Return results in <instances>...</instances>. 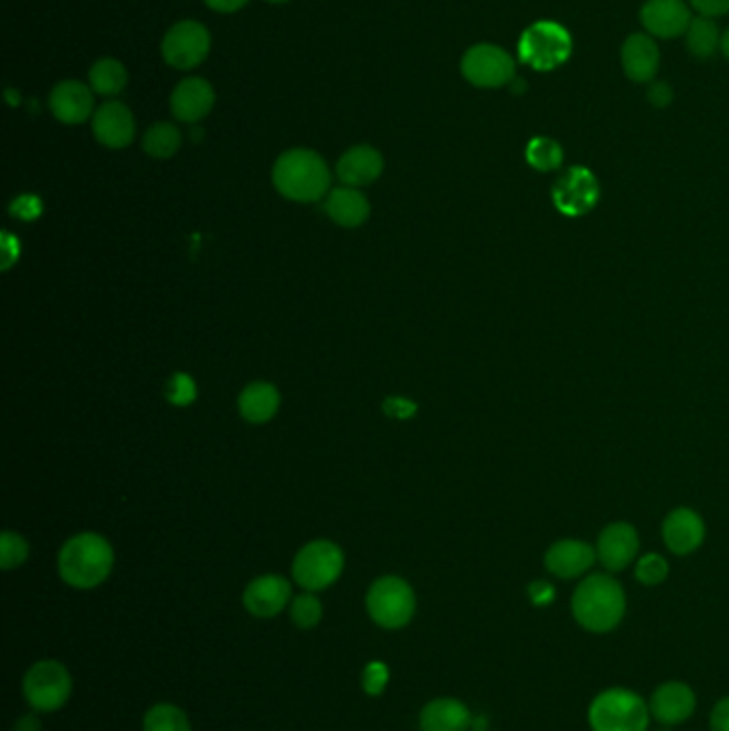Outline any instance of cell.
Masks as SVG:
<instances>
[{
    "mask_svg": "<svg viewBox=\"0 0 729 731\" xmlns=\"http://www.w3.org/2000/svg\"><path fill=\"white\" fill-rule=\"evenodd\" d=\"M627 610L623 586L605 575L593 573L582 580L571 598V612L575 623L591 633L614 632Z\"/></svg>",
    "mask_w": 729,
    "mask_h": 731,
    "instance_id": "1",
    "label": "cell"
},
{
    "mask_svg": "<svg viewBox=\"0 0 729 731\" xmlns=\"http://www.w3.org/2000/svg\"><path fill=\"white\" fill-rule=\"evenodd\" d=\"M276 191L287 200L308 203L319 201L330 189V169L326 161L306 148L287 150L272 169Z\"/></svg>",
    "mask_w": 729,
    "mask_h": 731,
    "instance_id": "2",
    "label": "cell"
},
{
    "mask_svg": "<svg viewBox=\"0 0 729 731\" xmlns=\"http://www.w3.org/2000/svg\"><path fill=\"white\" fill-rule=\"evenodd\" d=\"M114 566L112 545L95 532H82L66 541L59 554V571L63 582L88 591L103 584Z\"/></svg>",
    "mask_w": 729,
    "mask_h": 731,
    "instance_id": "3",
    "label": "cell"
},
{
    "mask_svg": "<svg viewBox=\"0 0 729 731\" xmlns=\"http://www.w3.org/2000/svg\"><path fill=\"white\" fill-rule=\"evenodd\" d=\"M573 54V39L563 24L541 20L530 24L518 41V59L527 67L539 73H550L563 67Z\"/></svg>",
    "mask_w": 729,
    "mask_h": 731,
    "instance_id": "4",
    "label": "cell"
},
{
    "mask_svg": "<svg viewBox=\"0 0 729 731\" xmlns=\"http://www.w3.org/2000/svg\"><path fill=\"white\" fill-rule=\"evenodd\" d=\"M651 708L630 689L601 691L589 706V725L593 731H646Z\"/></svg>",
    "mask_w": 729,
    "mask_h": 731,
    "instance_id": "5",
    "label": "cell"
},
{
    "mask_svg": "<svg viewBox=\"0 0 729 731\" xmlns=\"http://www.w3.org/2000/svg\"><path fill=\"white\" fill-rule=\"evenodd\" d=\"M415 605L418 603L411 584L398 575L379 578L366 595L370 621L388 632L406 627L415 616Z\"/></svg>",
    "mask_w": 729,
    "mask_h": 731,
    "instance_id": "6",
    "label": "cell"
},
{
    "mask_svg": "<svg viewBox=\"0 0 729 731\" xmlns=\"http://www.w3.org/2000/svg\"><path fill=\"white\" fill-rule=\"evenodd\" d=\"M22 691L34 712H56L71 699L73 678L66 665L56 659H43L27 671Z\"/></svg>",
    "mask_w": 729,
    "mask_h": 731,
    "instance_id": "7",
    "label": "cell"
},
{
    "mask_svg": "<svg viewBox=\"0 0 729 731\" xmlns=\"http://www.w3.org/2000/svg\"><path fill=\"white\" fill-rule=\"evenodd\" d=\"M461 73L471 86L495 91L516 80V61L500 45L477 43L464 52Z\"/></svg>",
    "mask_w": 729,
    "mask_h": 731,
    "instance_id": "8",
    "label": "cell"
},
{
    "mask_svg": "<svg viewBox=\"0 0 729 731\" xmlns=\"http://www.w3.org/2000/svg\"><path fill=\"white\" fill-rule=\"evenodd\" d=\"M345 569V554L331 541H310L294 559V580L308 593L330 589Z\"/></svg>",
    "mask_w": 729,
    "mask_h": 731,
    "instance_id": "9",
    "label": "cell"
},
{
    "mask_svg": "<svg viewBox=\"0 0 729 731\" xmlns=\"http://www.w3.org/2000/svg\"><path fill=\"white\" fill-rule=\"evenodd\" d=\"M210 33L201 22L182 20L167 31L161 54L169 67L189 71L205 61L210 54Z\"/></svg>",
    "mask_w": 729,
    "mask_h": 731,
    "instance_id": "10",
    "label": "cell"
},
{
    "mask_svg": "<svg viewBox=\"0 0 729 731\" xmlns=\"http://www.w3.org/2000/svg\"><path fill=\"white\" fill-rule=\"evenodd\" d=\"M552 201L564 216H584L599 201V182L589 167H571L552 187Z\"/></svg>",
    "mask_w": 729,
    "mask_h": 731,
    "instance_id": "11",
    "label": "cell"
},
{
    "mask_svg": "<svg viewBox=\"0 0 729 731\" xmlns=\"http://www.w3.org/2000/svg\"><path fill=\"white\" fill-rule=\"evenodd\" d=\"M640 22L655 39L685 36L694 22L691 4L687 0H646L640 9Z\"/></svg>",
    "mask_w": 729,
    "mask_h": 731,
    "instance_id": "12",
    "label": "cell"
},
{
    "mask_svg": "<svg viewBox=\"0 0 729 731\" xmlns=\"http://www.w3.org/2000/svg\"><path fill=\"white\" fill-rule=\"evenodd\" d=\"M242 601L251 616L274 618L292 603V584L283 575H262L246 586Z\"/></svg>",
    "mask_w": 729,
    "mask_h": 731,
    "instance_id": "13",
    "label": "cell"
},
{
    "mask_svg": "<svg viewBox=\"0 0 729 731\" xmlns=\"http://www.w3.org/2000/svg\"><path fill=\"white\" fill-rule=\"evenodd\" d=\"M662 65V52L655 36L648 33H633L621 47V67L635 84L655 82Z\"/></svg>",
    "mask_w": 729,
    "mask_h": 731,
    "instance_id": "14",
    "label": "cell"
},
{
    "mask_svg": "<svg viewBox=\"0 0 729 731\" xmlns=\"http://www.w3.org/2000/svg\"><path fill=\"white\" fill-rule=\"evenodd\" d=\"M697 698L694 689L680 680H667L655 689L648 708L651 717L663 725H680L696 712Z\"/></svg>",
    "mask_w": 729,
    "mask_h": 731,
    "instance_id": "15",
    "label": "cell"
},
{
    "mask_svg": "<svg viewBox=\"0 0 729 731\" xmlns=\"http://www.w3.org/2000/svg\"><path fill=\"white\" fill-rule=\"evenodd\" d=\"M50 109L63 125H82L93 116L95 109L93 88L77 80H65L52 88Z\"/></svg>",
    "mask_w": 729,
    "mask_h": 731,
    "instance_id": "16",
    "label": "cell"
},
{
    "mask_svg": "<svg viewBox=\"0 0 729 731\" xmlns=\"http://www.w3.org/2000/svg\"><path fill=\"white\" fill-rule=\"evenodd\" d=\"M214 100L216 95L210 82L201 77H187L173 88L169 97V107L180 123L196 125L212 112Z\"/></svg>",
    "mask_w": 729,
    "mask_h": 731,
    "instance_id": "17",
    "label": "cell"
},
{
    "mask_svg": "<svg viewBox=\"0 0 729 731\" xmlns=\"http://www.w3.org/2000/svg\"><path fill=\"white\" fill-rule=\"evenodd\" d=\"M93 134L105 148H127L135 137L131 109L120 100H107L93 116Z\"/></svg>",
    "mask_w": 729,
    "mask_h": 731,
    "instance_id": "18",
    "label": "cell"
},
{
    "mask_svg": "<svg viewBox=\"0 0 729 731\" xmlns=\"http://www.w3.org/2000/svg\"><path fill=\"white\" fill-rule=\"evenodd\" d=\"M640 550V539L635 529L627 522L610 525L599 534L596 559L608 571H623L630 566Z\"/></svg>",
    "mask_w": 729,
    "mask_h": 731,
    "instance_id": "19",
    "label": "cell"
},
{
    "mask_svg": "<svg viewBox=\"0 0 729 731\" xmlns=\"http://www.w3.org/2000/svg\"><path fill=\"white\" fill-rule=\"evenodd\" d=\"M596 552L584 541L578 539H563L554 543L546 554V569L563 580H573L584 575L593 563Z\"/></svg>",
    "mask_w": 729,
    "mask_h": 731,
    "instance_id": "20",
    "label": "cell"
},
{
    "mask_svg": "<svg viewBox=\"0 0 729 731\" xmlns=\"http://www.w3.org/2000/svg\"><path fill=\"white\" fill-rule=\"evenodd\" d=\"M704 522L691 509H676L663 522V541L678 557L696 552L704 541Z\"/></svg>",
    "mask_w": 729,
    "mask_h": 731,
    "instance_id": "21",
    "label": "cell"
},
{
    "mask_svg": "<svg viewBox=\"0 0 729 731\" xmlns=\"http://www.w3.org/2000/svg\"><path fill=\"white\" fill-rule=\"evenodd\" d=\"M381 173L383 157L372 146H353L336 163V176L340 178V182L353 189L372 184Z\"/></svg>",
    "mask_w": 729,
    "mask_h": 731,
    "instance_id": "22",
    "label": "cell"
},
{
    "mask_svg": "<svg viewBox=\"0 0 729 731\" xmlns=\"http://www.w3.org/2000/svg\"><path fill=\"white\" fill-rule=\"evenodd\" d=\"M473 714L468 706L456 698H436L420 712L422 731H468Z\"/></svg>",
    "mask_w": 729,
    "mask_h": 731,
    "instance_id": "23",
    "label": "cell"
},
{
    "mask_svg": "<svg viewBox=\"0 0 729 731\" xmlns=\"http://www.w3.org/2000/svg\"><path fill=\"white\" fill-rule=\"evenodd\" d=\"M326 212L340 227H360L370 214V203L353 187H342L331 191L326 201Z\"/></svg>",
    "mask_w": 729,
    "mask_h": 731,
    "instance_id": "24",
    "label": "cell"
},
{
    "mask_svg": "<svg viewBox=\"0 0 729 731\" xmlns=\"http://www.w3.org/2000/svg\"><path fill=\"white\" fill-rule=\"evenodd\" d=\"M281 404V396L276 392L274 385L270 383H251L249 388H244V392L240 394L237 406L240 413L246 422L251 424H265L270 422Z\"/></svg>",
    "mask_w": 729,
    "mask_h": 731,
    "instance_id": "25",
    "label": "cell"
},
{
    "mask_svg": "<svg viewBox=\"0 0 729 731\" xmlns=\"http://www.w3.org/2000/svg\"><path fill=\"white\" fill-rule=\"evenodd\" d=\"M721 34L723 33L719 31V27L715 24L712 18L697 15L685 33V43H687L689 54L699 61L715 56L721 50Z\"/></svg>",
    "mask_w": 729,
    "mask_h": 731,
    "instance_id": "26",
    "label": "cell"
},
{
    "mask_svg": "<svg viewBox=\"0 0 729 731\" xmlns=\"http://www.w3.org/2000/svg\"><path fill=\"white\" fill-rule=\"evenodd\" d=\"M88 82H91L93 93L112 97V95H118V93L125 91V86L129 82V73H127V68L120 61L101 59L91 67Z\"/></svg>",
    "mask_w": 729,
    "mask_h": 731,
    "instance_id": "27",
    "label": "cell"
},
{
    "mask_svg": "<svg viewBox=\"0 0 729 731\" xmlns=\"http://www.w3.org/2000/svg\"><path fill=\"white\" fill-rule=\"evenodd\" d=\"M182 135L171 123H157L144 135V152L152 159H169L180 150Z\"/></svg>",
    "mask_w": 729,
    "mask_h": 731,
    "instance_id": "28",
    "label": "cell"
},
{
    "mask_svg": "<svg viewBox=\"0 0 729 731\" xmlns=\"http://www.w3.org/2000/svg\"><path fill=\"white\" fill-rule=\"evenodd\" d=\"M144 731H193L189 714L173 703H155L144 714Z\"/></svg>",
    "mask_w": 729,
    "mask_h": 731,
    "instance_id": "29",
    "label": "cell"
},
{
    "mask_svg": "<svg viewBox=\"0 0 729 731\" xmlns=\"http://www.w3.org/2000/svg\"><path fill=\"white\" fill-rule=\"evenodd\" d=\"M527 163L537 171H554L563 166V148L552 137H532L527 144Z\"/></svg>",
    "mask_w": 729,
    "mask_h": 731,
    "instance_id": "30",
    "label": "cell"
},
{
    "mask_svg": "<svg viewBox=\"0 0 729 731\" xmlns=\"http://www.w3.org/2000/svg\"><path fill=\"white\" fill-rule=\"evenodd\" d=\"M289 618L292 623L302 629V632H310L315 629L321 618H324V605L319 597H315V593H302L298 597L292 598L289 603Z\"/></svg>",
    "mask_w": 729,
    "mask_h": 731,
    "instance_id": "31",
    "label": "cell"
},
{
    "mask_svg": "<svg viewBox=\"0 0 729 731\" xmlns=\"http://www.w3.org/2000/svg\"><path fill=\"white\" fill-rule=\"evenodd\" d=\"M29 559V543L15 532H2L0 537V566L4 571L22 565Z\"/></svg>",
    "mask_w": 729,
    "mask_h": 731,
    "instance_id": "32",
    "label": "cell"
},
{
    "mask_svg": "<svg viewBox=\"0 0 729 731\" xmlns=\"http://www.w3.org/2000/svg\"><path fill=\"white\" fill-rule=\"evenodd\" d=\"M667 573H669L667 561L659 554H646V557L640 559V563L635 566V578L646 586L662 584L663 580L667 578Z\"/></svg>",
    "mask_w": 729,
    "mask_h": 731,
    "instance_id": "33",
    "label": "cell"
},
{
    "mask_svg": "<svg viewBox=\"0 0 729 731\" xmlns=\"http://www.w3.org/2000/svg\"><path fill=\"white\" fill-rule=\"evenodd\" d=\"M390 682V667L383 661H370L362 669V689L366 696L379 698Z\"/></svg>",
    "mask_w": 729,
    "mask_h": 731,
    "instance_id": "34",
    "label": "cell"
},
{
    "mask_svg": "<svg viewBox=\"0 0 729 731\" xmlns=\"http://www.w3.org/2000/svg\"><path fill=\"white\" fill-rule=\"evenodd\" d=\"M198 396V390H196V383L191 377L187 374H176L173 381H171V392H169V400L173 404H191L193 400Z\"/></svg>",
    "mask_w": 729,
    "mask_h": 731,
    "instance_id": "35",
    "label": "cell"
},
{
    "mask_svg": "<svg viewBox=\"0 0 729 731\" xmlns=\"http://www.w3.org/2000/svg\"><path fill=\"white\" fill-rule=\"evenodd\" d=\"M41 212H43V205H41V200L34 195H22L11 203V214L22 221H34L41 216Z\"/></svg>",
    "mask_w": 729,
    "mask_h": 731,
    "instance_id": "36",
    "label": "cell"
},
{
    "mask_svg": "<svg viewBox=\"0 0 729 731\" xmlns=\"http://www.w3.org/2000/svg\"><path fill=\"white\" fill-rule=\"evenodd\" d=\"M691 9L704 18H721L729 13V0H687Z\"/></svg>",
    "mask_w": 729,
    "mask_h": 731,
    "instance_id": "37",
    "label": "cell"
},
{
    "mask_svg": "<svg viewBox=\"0 0 729 731\" xmlns=\"http://www.w3.org/2000/svg\"><path fill=\"white\" fill-rule=\"evenodd\" d=\"M710 730L712 731H729V696L721 698L710 714Z\"/></svg>",
    "mask_w": 729,
    "mask_h": 731,
    "instance_id": "38",
    "label": "cell"
},
{
    "mask_svg": "<svg viewBox=\"0 0 729 731\" xmlns=\"http://www.w3.org/2000/svg\"><path fill=\"white\" fill-rule=\"evenodd\" d=\"M674 99V91L665 84V82H651V88H648V100L655 105V107H667L669 103Z\"/></svg>",
    "mask_w": 729,
    "mask_h": 731,
    "instance_id": "39",
    "label": "cell"
},
{
    "mask_svg": "<svg viewBox=\"0 0 729 731\" xmlns=\"http://www.w3.org/2000/svg\"><path fill=\"white\" fill-rule=\"evenodd\" d=\"M2 251H4V259H2V269L13 266V262L18 259L20 255V242L9 235V233H2Z\"/></svg>",
    "mask_w": 729,
    "mask_h": 731,
    "instance_id": "40",
    "label": "cell"
},
{
    "mask_svg": "<svg viewBox=\"0 0 729 731\" xmlns=\"http://www.w3.org/2000/svg\"><path fill=\"white\" fill-rule=\"evenodd\" d=\"M529 593L532 603H537V605H546V603H550L552 597H554L552 586L546 584V582H535V584H530Z\"/></svg>",
    "mask_w": 729,
    "mask_h": 731,
    "instance_id": "41",
    "label": "cell"
},
{
    "mask_svg": "<svg viewBox=\"0 0 729 731\" xmlns=\"http://www.w3.org/2000/svg\"><path fill=\"white\" fill-rule=\"evenodd\" d=\"M212 11H219V13H233V11H240L249 0H203Z\"/></svg>",
    "mask_w": 729,
    "mask_h": 731,
    "instance_id": "42",
    "label": "cell"
},
{
    "mask_svg": "<svg viewBox=\"0 0 729 731\" xmlns=\"http://www.w3.org/2000/svg\"><path fill=\"white\" fill-rule=\"evenodd\" d=\"M13 731H43V725H41V719L34 712H31V714H24L15 721Z\"/></svg>",
    "mask_w": 729,
    "mask_h": 731,
    "instance_id": "43",
    "label": "cell"
},
{
    "mask_svg": "<svg viewBox=\"0 0 729 731\" xmlns=\"http://www.w3.org/2000/svg\"><path fill=\"white\" fill-rule=\"evenodd\" d=\"M729 61V27L726 33L721 34V50H719Z\"/></svg>",
    "mask_w": 729,
    "mask_h": 731,
    "instance_id": "44",
    "label": "cell"
},
{
    "mask_svg": "<svg viewBox=\"0 0 729 731\" xmlns=\"http://www.w3.org/2000/svg\"><path fill=\"white\" fill-rule=\"evenodd\" d=\"M265 2H272V4H283V2H289V0H265Z\"/></svg>",
    "mask_w": 729,
    "mask_h": 731,
    "instance_id": "45",
    "label": "cell"
},
{
    "mask_svg": "<svg viewBox=\"0 0 729 731\" xmlns=\"http://www.w3.org/2000/svg\"><path fill=\"white\" fill-rule=\"evenodd\" d=\"M663 731H667V730H663Z\"/></svg>",
    "mask_w": 729,
    "mask_h": 731,
    "instance_id": "46",
    "label": "cell"
}]
</instances>
